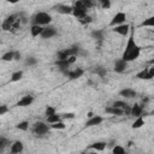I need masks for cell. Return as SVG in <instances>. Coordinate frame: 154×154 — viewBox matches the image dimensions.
Masks as SVG:
<instances>
[{
  "instance_id": "1",
  "label": "cell",
  "mask_w": 154,
  "mask_h": 154,
  "mask_svg": "<svg viewBox=\"0 0 154 154\" xmlns=\"http://www.w3.org/2000/svg\"><path fill=\"white\" fill-rule=\"evenodd\" d=\"M140 54H141V48L135 41L134 29H130V36L128 38V43L125 46V49H124L123 55H122L120 59H123L126 63H130V61L136 60L140 57Z\"/></svg>"
},
{
  "instance_id": "2",
  "label": "cell",
  "mask_w": 154,
  "mask_h": 154,
  "mask_svg": "<svg viewBox=\"0 0 154 154\" xmlns=\"http://www.w3.org/2000/svg\"><path fill=\"white\" fill-rule=\"evenodd\" d=\"M20 24H22V22H20V19H19V16H18V14H10V16H7V17L4 19L2 24H1V29H2L4 31H12V32H16V31L19 29Z\"/></svg>"
},
{
  "instance_id": "3",
  "label": "cell",
  "mask_w": 154,
  "mask_h": 154,
  "mask_svg": "<svg viewBox=\"0 0 154 154\" xmlns=\"http://www.w3.org/2000/svg\"><path fill=\"white\" fill-rule=\"evenodd\" d=\"M52 22V16L48 12H36L32 17H31V25H48Z\"/></svg>"
},
{
  "instance_id": "4",
  "label": "cell",
  "mask_w": 154,
  "mask_h": 154,
  "mask_svg": "<svg viewBox=\"0 0 154 154\" xmlns=\"http://www.w3.org/2000/svg\"><path fill=\"white\" fill-rule=\"evenodd\" d=\"M49 130H51V128H49V125L46 123V122H35L34 124H32V126H31V131H32V134L35 135V136H37V137H43V136H46L47 134H49Z\"/></svg>"
},
{
  "instance_id": "5",
  "label": "cell",
  "mask_w": 154,
  "mask_h": 154,
  "mask_svg": "<svg viewBox=\"0 0 154 154\" xmlns=\"http://www.w3.org/2000/svg\"><path fill=\"white\" fill-rule=\"evenodd\" d=\"M87 14H88V11L84 8L82 0L75 1L73 5H72V16H73L75 18H77L78 20H81V19L84 18Z\"/></svg>"
},
{
  "instance_id": "6",
  "label": "cell",
  "mask_w": 154,
  "mask_h": 154,
  "mask_svg": "<svg viewBox=\"0 0 154 154\" xmlns=\"http://www.w3.org/2000/svg\"><path fill=\"white\" fill-rule=\"evenodd\" d=\"M125 20H126V14L124 13V12H117L114 16H113V18H112V20L109 22V26L111 28H113V26H117V25H120V24H124L125 23Z\"/></svg>"
},
{
  "instance_id": "7",
  "label": "cell",
  "mask_w": 154,
  "mask_h": 154,
  "mask_svg": "<svg viewBox=\"0 0 154 154\" xmlns=\"http://www.w3.org/2000/svg\"><path fill=\"white\" fill-rule=\"evenodd\" d=\"M130 29H131V25L128 24V23H124V24L113 26V28H112V31H113V32H117V34H119V35H122V36H126V35L130 32Z\"/></svg>"
},
{
  "instance_id": "8",
  "label": "cell",
  "mask_w": 154,
  "mask_h": 154,
  "mask_svg": "<svg viewBox=\"0 0 154 154\" xmlns=\"http://www.w3.org/2000/svg\"><path fill=\"white\" fill-rule=\"evenodd\" d=\"M24 150V144L22 141H14L10 146V152L11 154H20Z\"/></svg>"
},
{
  "instance_id": "9",
  "label": "cell",
  "mask_w": 154,
  "mask_h": 154,
  "mask_svg": "<svg viewBox=\"0 0 154 154\" xmlns=\"http://www.w3.org/2000/svg\"><path fill=\"white\" fill-rule=\"evenodd\" d=\"M128 69V63L124 61L123 59H118L114 61V65H113V70L117 72V73H123L125 70Z\"/></svg>"
},
{
  "instance_id": "10",
  "label": "cell",
  "mask_w": 154,
  "mask_h": 154,
  "mask_svg": "<svg viewBox=\"0 0 154 154\" xmlns=\"http://www.w3.org/2000/svg\"><path fill=\"white\" fill-rule=\"evenodd\" d=\"M55 11L61 13V14H72V6L66 5V4H59L55 7Z\"/></svg>"
},
{
  "instance_id": "11",
  "label": "cell",
  "mask_w": 154,
  "mask_h": 154,
  "mask_svg": "<svg viewBox=\"0 0 154 154\" xmlns=\"http://www.w3.org/2000/svg\"><path fill=\"white\" fill-rule=\"evenodd\" d=\"M55 35H57L55 28H53V26H46V28H43V30H42V32H41L40 36L42 38H52Z\"/></svg>"
},
{
  "instance_id": "12",
  "label": "cell",
  "mask_w": 154,
  "mask_h": 154,
  "mask_svg": "<svg viewBox=\"0 0 154 154\" xmlns=\"http://www.w3.org/2000/svg\"><path fill=\"white\" fill-rule=\"evenodd\" d=\"M83 73H84V71H83L82 69L77 67V69H73V70H69L65 75H66L70 79H77V78L82 77V76H83Z\"/></svg>"
},
{
  "instance_id": "13",
  "label": "cell",
  "mask_w": 154,
  "mask_h": 154,
  "mask_svg": "<svg viewBox=\"0 0 154 154\" xmlns=\"http://www.w3.org/2000/svg\"><path fill=\"white\" fill-rule=\"evenodd\" d=\"M103 122V118L101 116H93L91 118L88 119V122L85 123V128H91V126H96L100 125Z\"/></svg>"
},
{
  "instance_id": "14",
  "label": "cell",
  "mask_w": 154,
  "mask_h": 154,
  "mask_svg": "<svg viewBox=\"0 0 154 154\" xmlns=\"http://www.w3.org/2000/svg\"><path fill=\"white\" fill-rule=\"evenodd\" d=\"M32 102H34V96H31V95H25V96H23V97L17 102V106H19V107H26V106H30Z\"/></svg>"
},
{
  "instance_id": "15",
  "label": "cell",
  "mask_w": 154,
  "mask_h": 154,
  "mask_svg": "<svg viewBox=\"0 0 154 154\" xmlns=\"http://www.w3.org/2000/svg\"><path fill=\"white\" fill-rule=\"evenodd\" d=\"M142 113H143V107H142L141 105H138V103H135V105L131 107V109H130V114L134 116L135 118L142 117Z\"/></svg>"
},
{
  "instance_id": "16",
  "label": "cell",
  "mask_w": 154,
  "mask_h": 154,
  "mask_svg": "<svg viewBox=\"0 0 154 154\" xmlns=\"http://www.w3.org/2000/svg\"><path fill=\"white\" fill-rule=\"evenodd\" d=\"M107 147V143L106 142H102V141H97V142H94L89 148L95 150V152H103Z\"/></svg>"
},
{
  "instance_id": "17",
  "label": "cell",
  "mask_w": 154,
  "mask_h": 154,
  "mask_svg": "<svg viewBox=\"0 0 154 154\" xmlns=\"http://www.w3.org/2000/svg\"><path fill=\"white\" fill-rule=\"evenodd\" d=\"M119 95H120V96H124V97H126V99H132V97H135V96L137 95V93H136L134 89L125 88V89H123V90L119 91Z\"/></svg>"
},
{
  "instance_id": "18",
  "label": "cell",
  "mask_w": 154,
  "mask_h": 154,
  "mask_svg": "<svg viewBox=\"0 0 154 154\" xmlns=\"http://www.w3.org/2000/svg\"><path fill=\"white\" fill-rule=\"evenodd\" d=\"M136 77L138 78V79H152L153 78V76L148 72V67L147 69H143V70H141L140 72H137V75H136Z\"/></svg>"
},
{
  "instance_id": "19",
  "label": "cell",
  "mask_w": 154,
  "mask_h": 154,
  "mask_svg": "<svg viewBox=\"0 0 154 154\" xmlns=\"http://www.w3.org/2000/svg\"><path fill=\"white\" fill-rule=\"evenodd\" d=\"M43 30V26H40V25H31L30 26V34H31V37H37L41 35Z\"/></svg>"
},
{
  "instance_id": "20",
  "label": "cell",
  "mask_w": 154,
  "mask_h": 154,
  "mask_svg": "<svg viewBox=\"0 0 154 154\" xmlns=\"http://www.w3.org/2000/svg\"><path fill=\"white\" fill-rule=\"evenodd\" d=\"M105 112L108 113V114H112V116H122V114L124 113L122 109L116 108L114 106H108V107H106V108H105Z\"/></svg>"
},
{
  "instance_id": "21",
  "label": "cell",
  "mask_w": 154,
  "mask_h": 154,
  "mask_svg": "<svg viewBox=\"0 0 154 154\" xmlns=\"http://www.w3.org/2000/svg\"><path fill=\"white\" fill-rule=\"evenodd\" d=\"M59 120H61V118H60V114H58V113H55V114H53V116L46 117V123H47V124H54V123H57V122H59Z\"/></svg>"
},
{
  "instance_id": "22",
  "label": "cell",
  "mask_w": 154,
  "mask_h": 154,
  "mask_svg": "<svg viewBox=\"0 0 154 154\" xmlns=\"http://www.w3.org/2000/svg\"><path fill=\"white\" fill-rule=\"evenodd\" d=\"M143 125H144V119H143V117H137V118L134 120L131 128H132V129H140V128H142Z\"/></svg>"
},
{
  "instance_id": "23",
  "label": "cell",
  "mask_w": 154,
  "mask_h": 154,
  "mask_svg": "<svg viewBox=\"0 0 154 154\" xmlns=\"http://www.w3.org/2000/svg\"><path fill=\"white\" fill-rule=\"evenodd\" d=\"M13 59H14V51H8L1 57V60L4 61H12Z\"/></svg>"
},
{
  "instance_id": "24",
  "label": "cell",
  "mask_w": 154,
  "mask_h": 154,
  "mask_svg": "<svg viewBox=\"0 0 154 154\" xmlns=\"http://www.w3.org/2000/svg\"><path fill=\"white\" fill-rule=\"evenodd\" d=\"M49 128L53 129V130H64L66 128V125H65V123L63 120H59V122H57L54 124H51Z\"/></svg>"
},
{
  "instance_id": "25",
  "label": "cell",
  "mask_w": 154,
  "mask_h": 154,
  "mask_svg": "<svg viewBox=\"0 0 154 154\" xmlns=\"http://www.w3.org/2000/svg\"><path fill=\"white\" fill-rule=\"evenodd\" d=\"M112 154H126V150L123 146L120 144H117L112 148Z\"/></svg>"
},
{
  "instance_id": "26",
  "label": "cell",
  "mask_w": 154,
  "mask_h": 154,
  "mask_svg": "<svg viewBox=\"0 0 154 154\" xmlns=\"http://www.w3.org/2000/svg\"><path fill=\"white\" fill-rule=\"evenodd\" d=\"M91 36L96 40V41H102L103 40V30H94L91 32Z\"/></svg>"
},
{
  "instance_id": "27",
  "label": "cell",
  "mask_w": 154,
  "mask_h": 154,
  "mask_svg": "<svg viewBox=\"0 0 154 154\" xmlns=\"http://www.w3.org/2000/svg\"><path fill=\"white\" fill-rule=\"evenodd\" d=\"M94 73H96V75L100 76V77H105V76L107 75V70H106L105 67H102V66H96V67L94 69Z\"/></svg>"
},
{
  "instance_id": "28",
  "label": "cell",
  "mask_w": 154,
  "mask_h": 154,
  "mask_svg": "<svg viewBox=\"0 0 154 154\" xmlns=\"http://www.w3.org/2000/svg\"><path fill=\"white\" fill-rule=\"evenodd\" d=\"M22 77H23V71H16L11 76V82H18L22 79Z\"/></svg>"
},
{
  "instance_id": "29",
  "label": "cell",
  "mask_w": 154,
  "mask_h": 154,
  "mask_svg": "<svg viewBox=\"0 0 154 154\" xmlns=\"http://www.w3.org/2000/svg\"><path fill=\"white\" fill-rule=\"evenodd\" d=\"M16 128H17L18 130H22V131H26V130L29 129V122H26V120L19 122V123L16 125Z\"/></svg>"
},
{
  "instance_id": "30",
  "label": "cell",
  "mask_w": 154,
  "mask_h": 154,
  "mask_svg": "<svg viewBox=\"0 0 154 154\" xmlns=\"http://www.w3.org/2000/svg\"><path fill=\"white\" fill-rule=\"evenodd\" d=\"M141 26H149V28L154 26V17H149V18L144 19V20L141 23Z\"/></svg>"
},
{
  "instance_id": "31",
  "label": "cell",
  "mask_w": 154,
  "mask_h": 154,
  "mask_svg": "<svg viewBox=\"0 0 154 154\" xmlns=\"http://www.w3.org/2000/svg\"><path fill=\"white\" fill-rule=\"evenodd\" d=\"M55 113H57L55 107H53V106H47V107H46V111H45V116H46V117L53 116V114H55Z\"/></svg>"
},
{
  "instance_id": "32",
  "label": "cell",
  "mask_w": 154,
  "mask_h": 154,
  "mask_svg": "<svg viewBox=\"0 0 154 154\" xmlns=\"http://www.w3.org/2000/svg\"><path fill=\"white\" fill-rule=\"evenodd\" d=\"M36 63H37V60L34 57H28L25 59V65L26 66H34V65H36Z\"/></svg>"
},
{
  "instance_id": "33",
  "label": "cell",
  "mask_w": 154,
  "mask_h": 154,
  "mask_svg": "<svg viewBox=\"0 0 154 154\" xmlns=\"http://www.w3.org/2000/svg\"><path fill=\"white\" fill-rule=\"evenodd\" d=\"M10 144V142H8V140L6 138V137H0V150H2L4 148H6L7 146Z\"/></svg>"
},
{
  "instance_id": "34",
  "label": "cell",
  "mask_w": 154,
  "mask_h": 154,
  "mask_svg": "<svg viewBox=\"0 0 154 154\" xmlns=\"http://www.w3.org/2000/svg\"><path fill=\"white\" fill-rule=\"evenodd\" d=\"M82 2H83V6H84V8H85L87 11L90 10V8L94 6V2L90 1V0H82Z\"/></svg>"
},
{
  "instance_id": "35",
  "label": "cell",
  "mask_w": 154,
  "mask_h": 154,
  "mask_svg": "<svg viewBox=\"0 0 154 154\" xmlns=\"http://www.w3.org/2000/svg\"><path fill=\"white\" fill-rule=\"evenodd\" d=\"M60 118H63V119H73V118H75V113H72V112H67V113L60 114Z\"/></svg>"
},
{
  "instance_id": "36",
  "label": "cell",
  "mask_w": 154,
  "mask_h": 154,
  "mask_svg": "<svg viewBox=\"0 0 154 154\" xmlns=\"http://www.w3.org/2000/svg\"><path fill=\"white\" fill-rule=\"evenodd\" d=\"M101 7L103 10H108L111 7V1L109 0H101Z\"/></svg>"
},
{
  "instance_id": "37",
  "label": "cell",
  "mask_w": 154,
  "mask_h": 154,
  "mask_svg": "<svg viewBox=\"0 0 154 154\" xmlns=\"http://www.w3.org/2000/svg\"><path fill=\"white\" fill-rule=\"evenodd\" d=\"M82 24H89V23H91L93 22V19H91V17L89 16V14H87L84 18H82L81 20H79Z\"/></svg>"
},
{
  "instance_id": "38",
  "label": "cell",
  "mask_w": 154,
  "mask_h": 154,
  "mask_svg": "<svg viewBox=\"0 0 154 154\" xmlns=\"http://www.w3.org/2000/svg\"><path fill=\"white\" fill-rule=\"evenodd\" d=\"M8 112V107L6 105H0V116H4Z\"/></svg>"
},
{
  "instance_id": "39",
  "label": "cell",
  "mask_w": 154,
  "mask_h": 154,
  "mask_svg": "<svg viewBox=\"0 0 154 154\" xmlns=\"http://www.w3.org/2000/svg\"><path fill=\"white\" fill-rule=\"evenodd\" d=\"M76 60H77V57H73V55L67 58V61H69V64H70V65H72V64H73Z\"/></svg>"
},
{
  "instance_id": "40",
  "label": "cell",
  "mask_w": 154,
  "mask_h": 154,
  "mask_svg": "<svg viewBox=\"0 0 154 154\" xmlns=\"http://www.w3.org/2000/svg\"><path fill=\"white\" fill-rule=\"evenodd\" d=\"M20 59V53L19 52H14V59L13 60H19Z\"/></svg>"
},
{
  "instance_id": "41",
  "label": "cell",
  "mask_w": 154,
  "mask_h": 154,
  "mask_svg": "<svg viewBox=\"0 0 154 154\" xmlns=\"http://www.w3.org/2000/svg\"><path fill=\"white\" fill-rule=\"evenodd\" d=\"M87 154H97V152H95V150H93V152H89V153H87Z\"/></svg>"
},
{
  "instance_id": "42",
  "label": "cell",
  "mask_w": 154,
  "mask_h": 154,
  "mask_svg": "<svg viewBox=\"0 0 154 154\" xmlns=\"http://www.w3.org/2000/svg\"><path fill=\"white\" fill-rule=\"evenodd\" d=\"M79 154H85V153H79Z\"/></svg>"
},
{
  "instance_id": "43",
  "label": "cell",
  "mask_w": 154,
  "mask_h": 154,
  "mask_svg": "<svg viewBox=\"0 0 154 154\" xmlns=\"http://www.w3.org/2000/svg\"><path fill=\"white\" fill-rule=\"evenodd\" d=\"M0 154H1V150H0Z\"/></svg>"
}]
</instances>
